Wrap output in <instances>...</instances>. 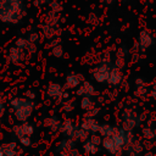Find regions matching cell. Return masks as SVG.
Instances as JSON below:
<instances>
[{"mask_svg":"<svg viewBox=\"0 0 156 156\" xmlns=\"http://www.w3.org/2000/svg\"><path fill=\"white\" fill-rule=\"evenodd\" d=\"M133 139H134L133 132H127L123 128L115 127L112 135L102 138L101 146L104 147V150L107 154H110L112 156H118V155H122L126 146Z\"/></svg>","mask_w":156,"mask_h":156,"instance_id":"obj_1","label":"cell"},{"mask_svg":"<svg viewBox=\"0 0 156 156\" xmlns=\"http://www.w3.org/2000/svg\"><path fill=\"white\" fill-rule=\"evenodd\" d=\"M11 106L15 108V115H16V118L21 122H26L33 110H34V104L30 101V100H27V99H23V98H16L11 101Z\"/></svg>","mask_w":156,"mask_h":156,"instance_id":"obj_2","label":"cell"},{"mask_svg":"<svg viewBox=\"0 0 156 156\" xmlns=\"http://www.w3.org/2000/svg\"><path fill=\"white\" fill-rule=\"evenodd\" d=\"M141 119H143V116L138 115L134 110L126 108L122 113V124H123L122 128L127 132H133V129L140 124Z\"/></svg>","mask_w":156,"mask_h":156,"instance_id":"obj_3","label":"cell"},{"mask_svg":"<svg viewBox=\"0 0 156 156\" xmlns=\"http://www.w3.org/2000/svg\"><path fill=\"white\" fill-rule=\"evenodd\" d=\"M110 71H111V68H110V66L107 63H101V65H99L98 67H95L93 69L91 74H93L94 79L96 82H99V83H106L108 80Z\"/></svg>","mask_w":156,"mask_h":156,"instance_id":"obj_4","label":"cell"},{"mask_svg":"<svg viewBox=\"0 0 156 156\" xmlns=\"http://www.w3.org/2000/svg\"><path fill=\"white\" fill-rule=\"evenodd\" d=\"M13 133L18 138V140L22 139V138H30L34 133V127L30 123L23 122V123L17 124V126L13 127Z\"/></svg>","mask_w":156,"mask_h":156,"instance_id":"obj_5","label":"cell"},{"mask_svg":"<svg viewBox=\"0 0 156 156\" xmlns=\"http://www.w3.org/2000/svg\"><path fill=\"white\" fill-rule=\"evenodd\" d=\"M82 129H84L89 135H94V134H99V129H100V123L98 119H95L94 117H85L84 121L80 123L79 126Z\"/></svg>","mask_w":156,"mask_h":156,"instance_id":"obj_6","label":"cell"},{"mask_svg":"<svg viewBox=\"0 0 156 156\" xmlns=\"http://www.w3.org/2000/svg\"><path fill=\"white\" fill-rule=\"evenodd\" d=\"M124 152L127 156H143L144 154V146L138 139H133L124 149Z\"/></svg>","mask_w":156,"mask_h":156,"instance_id":"obj_7","label":"cell"},{"mask_svg":"<svg viewBox=\"0 0 156 156\" xmlns=\"http://www.w3.org/2000/svg\"><path fill=\"white\" fill-rule=\"evenodd\" d=\"M77 128H78V126L74 124L72 119H65V121L61 123L60 132H61V134H62L65 138L72 139L73 135H74V132L77 130Z\"/></svg>","mask_w":156,"mask_h":156,"instance_id":"obj_8","label":"cell"},{"mask_svg":"<svg viewBox=\"0 0 156 156\" xmlns=\"http://www.w3.org/2000/svg\"><path fill=\"white\" fill-rule=\"evenodd\" d=\"M154 44V38L147 30H141L139 34V40H138V46L140 48V51L147 50L151 45Z\"/></svg>","mask_w":156,"mask_h":156,"instance_id":"obj_9","label":"cell"},{"mask_svg":"<svg viewBox=\"0 0 156 156\" xmlns=\"http://www.w3.org/2000/svg\"><path fill=\"white\" fill-rule=\"evenodd\" d=\"M46 93H48V96H50V98L54 99V100H60L61 98L66 96L62 85H60V84H57V83H51V84L48 87Z\"/></svg>","mask_w":156,"mask_h":156,"instance_id":"obj_10","label":"cell"},{"mask_svg":"<svg viewBox=\"0 0 156 156\" xmlns=\"http://www.w3.org/2000/svg\"><path fill=\"white\" fill-rule=\"evenodd\" d=\"M123 80V76H122V72L118 67H112L111 71H110V76H108V80L107 83L112 87H117L122 83Z\"/></svg>","mask_w":156,"mask_h":156,"instance_id":"obj_11","label":"cell"},{"mask_svg":"<svg viewBox=\"0 0 156 156\" xmlns=\"http://www.w3.org/2000/svg\"><path fill=\"white\" fill-rule=\"evenodd\" d=\"M95 94H96L95 88H94L93 84L89 83V82H83V84L79 85V87H78V90H77V95H79V96H82V98H85V96L91 98V96H94Z\"/></svg>","mask_w":156,"mask_h":156,"instance_id":"obj_12","label":"cell"},{"mask_svg":"<svg viewBox=\"0 0 156 156\" xmlns=\"http://www.w3.org/2000/svg\"><path fill=\"white\" fill-rule=\"evenodd\" d=\"M83 80V76L82 74H76V73H71L67 76L66 78V83H65V88L66 89H74L80 85Z\"/></svg>","mask_w":156,"mask_h":156,"instance_id":"obj_13","label":"cell"},{"mask_svg":"<svg viewBox=\"0 0 156 156\" xmlns=\"http://www.w3.org/2000/svg\"><path fill=\"white\" fill-rule=\"evenodd\" d=\"M44 126H45L46 128H49L51 132H58V130H60V127H61V122H60V119H58L57 117L51 116V117L45 118Z\"/></svg>","mask_w":156,"mask_h":156,"instance_id":"obj_14","label":"cell"},{"mask_svg":"<svg viewBox=\"0 0 156 156\" xmlns=\"http://www.w3.org/2000/svg\"><path fill=\"white\" fill-rule=\"evenodd\" d=\"M83 150L87 155H96L99 152V145H96L95 143H93L89 139H87L84 143H83Z\"/></svg>","mask_w":156,"mask_h":156,"instance_id":"obj_15","label":"cell"},{"mask_svg":"<svg viewBox=\"0 0 156 156\" xmlns=\"http://www.w3.org/2000/svg\"><path fill=\"white\" fill-rule=\"evenodd\" d=\"M4 156H20L16 143L4 144Z\"/></svg>","mask_w":156,"mask_h":156,"instance_id":"obj_16","label":"cell"},{"mask_svg":"<svg viewBox=\"0 0 156 156\" xmlns=\"http://www.w3.org/2000/svg\"><path fill=\"white\" fill-rule=\"evenodd\" d=\"M143 136L144 139L149 140V141H154L156 139V127L154 126H147L145 128H143Z\"/></svg>","mask_w":156,"mask_h":156,"instance_id":"obj_17","label":"cell"},{"mask_svg":"<svg viewBox=\"0 0 156 156\" xmlns=\"http://www.w3.org/2000/svg\"><path fill=\"white\" fill-rule=\"evenodd\" d=\"M58 149H60V152H61V151H71V150L76 149V141H74L73 139L65 138V139L60 143Z\"/></svg>","mask_w":156,"mask_h":156,"instance_id":"obj_18","label":"cell"},{"mask_svg":"<svg viewBox=\"0 0 156 156\" xmlns=\"http://www.w3.org/2000/svg\"><path fill=\"white\" fill-rule=\"evenodd\" d=\"M80 107H82V110H84L87 112H91L95 108V102L91 98L85 96V98H82V100H80Z\"/></svg>","mask_w":156,"mask_h":156,"instance_id":"obj_19","label":"cell"},{"mask_svg":"<svg viewBox=\"0 0 156 156\" xmlns=\"http://www.w3.org/2000/svg\"><path fill=\"white\" fill-rule=\"evenodd\" d=\"M113 130H115V127L111 126V124H107V123H104V124H100V129H99V135L101 138H106V136H110L113 134Z\"/></svg>","mask_w":156,"mask_h":156,"instance_id":"obj_20","label":"cell"},{"mask_svg":"<svg viewBox=\"0 0 156 156\" xmlns=\"http://www.w3.org/2000/svg\"><path fill=\"white\" fill-rule=\"evenodd\" d=\"M89 136H90V135H89L84 129H82L80 127H78L77 130L74 132V135H73L72 139H73L74 141H83V143H84L87 139H89Z\"/></svg>","mask_w":156,"mask_h":156,"instance_id":"obj_21","label":"cell"},{"mask_svg":"<svg viewBox=\"0 0 156 156\" xmlns=\"http://www.w3.org/2000/svg\"><path fill=\"white\" fill-rule=\"evenodd\" d=\"M58 156H79V151L77 149H73L71 151H61Z\"/></svg>","mask_w":156,"mask_h":156,"instance_id":"obj_22","label":"cell"},{"mask_svg":"<svg viewBox=\"0 0 156 156\" xmlns=\"http://www.w3.org/2000/svg\"><path fill=\"white\" fill-rule=\"evenodd\" d=\"M52 54H54L55 56H57V57H61V56L63 55V49H62V46H61V45L55 46L54 50H52Z\"/></svg>","mask_w":156,"mask_h":156,"instance_id":"obj_23","label":"cell"},{"mask_svg":"<svg viewBox=\"0 0 156 156\" xmlns=\"http://www.w3.org/2000/svg\"><path fill=\"white\" fill-rule=\"evenodd\" d=\"M73 108H74V104L72 101H66V104H65V111L71 112Z\"/></svg>","mask_w":156,"mask_h":156,"instance_id":"obj_24","label":"cell"},{"mask_svg":"<svg viewBox=\"0 0 156 156\" xmlns=\"http://www.w3.org/2000/svg\"><path fill=\"white\" fill-rule=\"evenodd\" d=\"M135 85H136V88L138 87H144L145 83H144V80L141 78H138V79H135Z\"/></svg>","mask_w":156,"mask_h":156,"instance_id":"obj_25","label":"cell"},{"mask_svg":"<svg viewBox=\"0 0 156 156\" xmlns=\"http://www.w3.org/2000/svg\"><path fill=\"white\" fill-rule=\"evenodd\" d=\"M143 156H156V154L152 152V151H144Z\"/></svg>","mask_w":156,"mask_h":156,"instance_id":"obj_26","label":"cell"},{"mask_svg":"<svg viewBox=\"0 0 156 156\" xmlns=\"http://www.w3.org/2000/svg\"><path fill=\"white\" fill-rule=\"evenodd\" d=\"M150 94H151V96H152V98L156 100V87H155V88L151 90V93H150Z\"/></svg>","mask_w":156,"mask_h":156,"instance_id":"obj_27","label":"cell"},{"mask_svg":"<svg viewBox=\"0 0 156 156\" xmlns=\"http://www.w3.org/2000/svg\"><path fill=\"white\" fill-rule=\"evenodd\" d=\"M104 4H107V5H110V4H112L113 2V0H101Z\"/></svg>","mask_w":156,"mask_h":156,"instance_id":"obj_28","label":"cell"},{"mask_svg":"<svg viewBox=\"0 0 156 156\" xmlns=\"http://www.w3.org/2000/svg\"><path fill=\"white\" fill-rule=\"evenodd\" d=\"M0 156H4V145H0Z\"/></svg>","mask_w":156,"mask_h":156,"instance_id":"obj_29","label":"cell"}]
</instances>
